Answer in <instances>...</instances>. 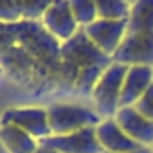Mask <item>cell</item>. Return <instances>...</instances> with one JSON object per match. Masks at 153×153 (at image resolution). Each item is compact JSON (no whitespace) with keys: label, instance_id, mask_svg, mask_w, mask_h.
Returning <instances> with one entry per match:
<instances>
[{"label":"cell","instance_id":"4fadbf2b","mask_svg":"<svg viewBox=\"0 0 153 153\" xmlns=\"http://www.w3.org/2000/svg\"><path fill=\"white\" fill-rule=\"evenodd\" d=\"M153 31V0H137L131 6L126 34Z\"/></svg>","mask_w":153,"mask_h":153},{"label":"cell","instance_id":"e0dca14e","mask_svg":"<svg viewBox=\"0 0 153 153\" xmlns=\"http://www.w3.org/2000/svg\"><path fill=\"white\" fill-rule=\"evenodd\" d=\"M22 2H13V0H0V22H18L22 20Z\"/></svg>","mask_w":153,"mask_h":153},{"label":"cell","instance_id":"9a60e30c","mask_svg":"<svg viewBox=\"0 0 153 153\" xmlns=\"http://www.w3.org/2000/svg\"><path fill=\"white\" fill-rule=\"evenodd\" d=\"M70 7H72V15H74L76 22H78V25L81 29L88 27L90 24H94L97 20L96 2H92V0H72Z\"/></svg>","mask_w":153,"mask_h":153},{"label":"cell","instance_id":"d6986e66","mask_svg":"<svg viewBox=\"0 0 153 153\" xmlns=\"http://www.w3.org/2000/svg\"><path fill=\"white\" fill-rule=\"evenodd\" d=\"M103 153H106V151H103ZM128 153H153V148L142 146V148H139V149H135V151H128Z\"/></svg>","mask_w":153,"mask_h":153},{"label":"cell","instance_id":"52a82bcc","mask_svg":"<svg viewBox=\"0 0 153 153\" xmlns=\"http://www.w3.org/2000/svg\"><path fill=\"white\" fill-rule=\"evenodd\" d=\"M40 146H45L56 153H103L96 128H85L68 135H51L42 139Z\"/></svg>","mask_w":153,"mask_h":153},{"label":"cell","instance_id":"8fae6325","mask_svg":"<svg viewBox=\"0 0 153 153\" xmlns=\"http://www.w3.org/2000/svg\"><path fill=\"white\" fill-rule=\"evenodd\" d=\"M151 85H153V68H149V67H128L126 78L123 83L121 108L133 106L146 94V90Z\"/></svg>","mask_w":153,"mask_h":153},{"label":"cell","instance_id":"3957f363","mask_svg":"<svg viewBox=\"0 0 153 153\" xmlns=\"http://www.w3.org/2000/svg\"><path fill=\"white\" fill-rule=\"evenodd\" d=\"M128 67L121 63H112L106 72L97 81L94 92H92V103L94 110L99 114V117L114 119L121 108V94H123V83L126 78Z\"/></svg>","mask_w":153,"mask_h":153},{"label":"cell","instance_id":"44dd1931","mask_svg":"<svg viewBox=\"0 0 153 153\" xmlns=\"http://www.w3.org/2000/svg\"><path fill=\"white\" fill-rule=\"evenodd\" d=\"M0 72H2V68H0Z\"/></svg>","mask_w":153,"mask_h":153},{"label":"cell","instance_id":"277c9868","mask_svg":"<svg viewBox=\"0 0 153 153\" xmlns=\"http://www.w3.org/2000/svg\"><path fill=\"white\" fill-rule=\"evenodd\" d=\"M114 63L126 67H149L153 68V31L126 34L115 54L112 56Z\"/></svg>","mask_w":153,"mask_h":153},{"label":"cell","instance_id":"9c48e42d","mask_svg":"<svg viewBox=\"0 0 153 153\" xmlns=\"http://www.w3.org/2000/svg\"><path fill=\"white\" fill-rule=\"evenodd\" d=\"M114 119L121 126V130L130 139H133L139 146H146V148L153 146V121H149L140 112H137L135 106L119 108Z\"/></svg>","mask_w":153,"mask_h":153},{"label":"cell","instance_id":"8992f818","mask_svg":"<svg viewBox=\"0 0 153 153\" xmlns=\"http://www.w3.org/2000/svg\"><path fill=\"white\" fill-rule=\"evenodd\" d=\"M42 24H43V29L59 43L68 42L81 29L78 25V22H76L74 15H72L70 2H67V0L51 2L45 15L42 16Z\"/></svg>","mask_w":153,"mask_h":153},{"label":"cell","instance_id":"ba28073f","mask_svg":"<svg viewBox=\"0 0 153 153\" xmlns=\"http://www.w3.org/2000/svg\"><path fill=\"white\" fill-rule=\"evenodd\" d=\"M128 22H112V20H96L88 27H85V34L88 40L106 56H114L123 40L126 38Z\"/></svg>","mask_w":153,"mask_h":153},{"label":"cell","instance_id":"7c38bea8","mask_svg":"<svg viewBox=\"0 0 153 153\" xmlns=\"http://www.w3.org/2000/svg\"><path fill=\"white\" fill-rule=\"evenodd\" d=\"M0 142L9 153H36L40 142L18 126L4 124L0 126Z\"/></svg>","mask_w":153,"mask_h":153},{"label":"cell","instance_id":"ac0fdd59","mask_svg":"<svg viewBox=\"0 0 153 153\" xmlns=\"http://www.w3.org/2000/svg\"><path fill=\"white\" fill-rule=\"evenodd\" d=\"M137 112H140L144 117H148L149 121H153V85L146 90V94L133 105Z\"/></svg>","mask_w":153,"mask_h":153},{"label":"cell","instance_id":"ffe728a7","mask_svg":"<svg viewBox=\"0 0 153 153\" xmlns=\"http://www.w3.org/2000/svg\"><path fill=\"white\" fill-rule=\"evenodd\" d=\"M36 153H56V151H52V149H49V148H45V146H40Z\"/></svg>","mask_w":153,"mask_h":153},{"label":"cell","instance_id":"7402d4cb","mask_svg":"<svg viewBox=\"0 0 153 153\" xmlns=\"http://www.w3.org/2000/svg\"><path fill=\"white\" fill-rule=\"evenodd\" d=\"M151 148H153V146H151Z\"/></svg>","mask_w":153,"mask_h":153},{"label":"cell","instance_id":"5bb4252c","mask_svg":"<svg viewBox=\"0 0 153 153\" xmlns=\"http://www.w3.org/2000/svg\"><path fill=\"white\" fill-rule=\"evenodd\" d=\"M133 2L128 0H97V20H112V22H128Z\"/></svg>","mask_w":153,"mask_h":153},{"label":"cell","instance_id":"30bf717a","mask_svg":"<svg viewBox=\"0 0 153 153\" xmlns=\"http://www.w3.org/2000/svg\"><path fill=\"white\" fill-rule=\"evenodd\" d=\"M96 135H97V140L103 151L106 153H128V151H135L142 148L121 130L115 119H105L96 128Z\"/></svg>","mask_w":153,"mask_h":153},{"label":"cell","instance_id":"2e32d148","mask_svg":"<svg viewBox=\"0 0 153 153\" xmlns=\"http://www.w3.org/2000/svg\"><path fill=\"white\" fill-rule=\"evenodd\" d=\"M51 2H45V0H25V2H22V7H24L22 20H31V22L42 20Z\"/></svg>","mask_w":153,"mask_h":153},{"label":"cell","instance_id":"5b68a950","mask_svg":"<svg viewBox=\"0 0 153 153\" xmlns=\"http://www.w3.org/2000/svg\"><path fill=\"white\" fill-rule=\"evenodd\" d=\"M4 124H13L22 128L38 142L52 135L49 126L47 108H7L0 115V126Z\"/></svg>","mask_w":153,"mask_h":153},{"label":"cell","instance_id":"7a4b0ae2","mask_svg":"<svg viewBox=\"0 0 153 153\" xmlns=\"http://www.w3.org/2000/svg\"><path fill=\"white\" fill-rule=\"evenodd\" d=\"M52 135H68L85 128H97L103 119L94 106L79 103H52L47 108Z\"/></svg>","mask_w":153,"mask_h":153},{"label":"cell","instance_id":"6da1fadb","mask_svg":"<svg viewBox=\"0 0 153 153\" xmlns=\"http://www.w3.org/2000/svg\"><path fill=\"white\" fill-rule=\"evenodd\" d=\"M112 63L114 59L101 52L79 29L68 42L59 45L58 83L70 94L92 97L97 81Z\"/></svg>","mask_w":153,"mask_h":153}]
</instances>
